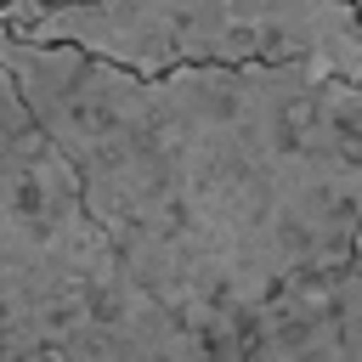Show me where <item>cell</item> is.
I'll use <instances>...</instances> for the list:
<instances>
[{
    "label": "cell",
    "mask_w": 362,
    "mask_h": 362,
    "mask_svg": "<svg viewBox=\"0 0 362 362\" xmlns=\"http://www.w3.org/2000/svg\"><path fill=\"white\" fill-rule=\"evenodd\" d=\"M0 6H6V0H0Z\"/></svg>",
    "instance_id": "52a82bcc"
},
{
    "label": "cell",
    "mask_w": 362,
    "mask_h": 362,
    "mask_svg": "<svg viewBox=\"0 0 362 362\" xmlns=\"http://www.w3.org/2000/svg\"><path fill=\"white\" fill-rule=\"evenodd\" d=\"M0 356L187 362L198 339L136 283L79 164L0 62Z\"/></svg>",
    "instance_id": "7a4b0ae2"
},
{
    "label": "cell",
    "mask_w": 362,
    "mask_h": 362,
    "mask_svg": "<svg viewBox=\"0 0 362 362\" xmlns=\"http://www.w3.org/2000/svg\"><path fill=\"white\" fill-rule=\"evenodd\" d=\"M51 6H74V0H6V6H0V23H6V28H23V23H34L40 11H51Z\"/></svg>",
    "instance_id": "5b68a950"
},
{
    "label": "cell",
    "mask_w": 362,
    "mask_h": 362,
    "mask_svg": "<svg viewBox=\"0 0 362 362\" xmlns=\"http://www.w3.org/2000/svg\"><path fill=\"white\" fill-rule=\"evenodd\" d=\"M0 62L79 164L136 283L198 339L249 328L351 260L362 226V85L322 62L136 74L0 23Z\"/></svg>",
    "instance_id": "6da1fadb"
},
{
    "label": "cell",
    "mask_w": 362,
    "mask_h": 362,
    "mask_svg": "<svg viewBox=\"0 0 362 362\" xmlns=\"http://www.w3.org/2000/svg\"><path fill=\"white\" fill-rule=\"evenodd\" d=\"M351 6H356V17H362V0H351Z\"/></svg>",
    "instance_id": "8992f818"
},
{
    "label": "cell",
    "mask_w": 362,
    "mask_h": 362,
    "mask_svg": "<svg viewBox=\"0 0 362 362\" xmlns=\"http://www.w3.org/2000/svg\"><path fill=\"white\" fill-rule=\"evenodd\" d=\"M11 34L79 45L136 74L187 62H322L362 85V17L351 0H74Z\"/></svg>",
    "instance_id": "3957f363"
},
{
    "label": "cell",
    "mask_w": 362,
    "mask_h": 362,
    "mask_svg": "<svg viewBox=\"0 0 362 362\" xmlns=\"http://www.w3.org/2000/svg\"><path fill=\"white\" fill-rule=\"evenodd\" d=\"M243 356H345L362 362V226L351 243V260L328 272L322 283L288 294L272 305L255 328Z\"/></svg>",
    "instance_id": "277c9868"
}]
</instances>
